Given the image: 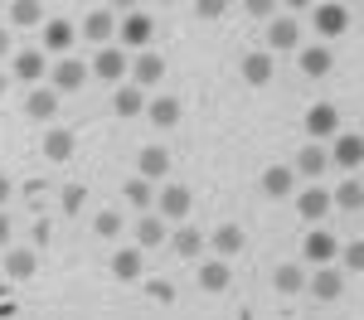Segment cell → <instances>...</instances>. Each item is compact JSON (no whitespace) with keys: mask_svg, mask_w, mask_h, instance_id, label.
<instances>
[{"mask_svg":"<svg viewBox=\"0 0 364 320\" xmlns=\"http://www.w3.org/2000/svg\"><path fill=\"white\" fill-rule=\"evenodd\" d=\"M73 44V25L68 20H49L44 25V49H68Z\"/></svg>","mask_w":364,"mask_h":320,"instance_id":"d6a6232c","label":"cell"},{"mask_svg":"<svg viewBox=\"0 0 364 320\" xmlns=\"http://www.w3.org/2000/svg\"><path fill=\"white\" fill-rule=\"evenodd\" d=\"M122 44H127V49H146V44H151V15H127V20H122Z\"/></svg>","mask_w":364,"mask_h":320,"instance_id":"2e32d148","label":"cell"},{"mask_svg":"<svg viewBox=\"0 0 364 320\" xmlns=\"http://www.w3.org/2000/svg\"><path fill=\"white\" fill-rule=\"evenodd\" d=\"M87 73L92 68H87L83 58H58L54 63V92H78L87 83Z\"/></svg>","mask_w":364,"mask_h":320,"instance_id":"52a82bcc","label":"cell"},{"mask_svg":"<svg viewBox=\"0 0 364 320\" xmlns=\"http://www.w3.org/2000/svg\"><path fill=\"white\" fill-rule=\"evenodd\" d=\"M306 287L316 301H340L345 296V272H336V267H316V272H306Z\"/></svg>","mask_w":364,"mask_h":320,"instance_id":"7a4b0ae2","label":"cell"},{"mask_svg":"<svg viewBox=\"0 0 364 320\" xmlns=\"http://www.w3.org/2000/svg\"><path fill=\"white\" fill-rule=\"evenodd\" d=\"M228 282H233L228 262H204V267H199V287H204V291H224Z\"/></svg>","mask_w":364,"mask_h":320,"instance_id":"4dcf8cb0","label":"cell"},{"mask_svg":"<svg viewBox=\"0 0 364 320\" xmlns=\"http://www.w3.org/2000/svg\"><path fill=\"white\" fill-rule=\"evenodd\" d=\"M25 112L34 116V121H49V116L58 112V92H54V87H29Z\"/></svg>","mask_w":364,"mask_h":320,"instance_id":"5bb4252c","label":"cell"},{"mask_svg":"<svg viewBox=\"0 0 364 320\" xmlns=\"http://www.w3.org/2000/svg\"><path fill=\"white\" fill-rule=\"evenodd\" d=\"M224 10H228L224 0H195V15H204V20H219Z\"/></svg>","mask_w":364,"mask_h":320,"instance_id":"74e56055","label":"cell"},{"mask_svg":"<svg viewBox=\"0 0 364 320\" xmlns=\"http://www.w3.org/2000/svg\"><path fill=\"white\" fill-rule=\"evenodd\" d=\"M5 238H10V219L0 214V243H5Z\"/></svg>","mask_w":364,"mask_h":320,"instance_id":"7bdbcfd3","label":"cell"},{"mask_svg":"<svg viewBox=\"0 0 364 320\" xmlns=\"http://www.w3.org/2000/svg\"><path fill=\"white\" fill-rule=\"evenodd\" d=\"M127 68H132V58L122 54V49H97V58H92V73L102 78V83H122L127 78Z\"/></svg>","mask_w":364,"mask_h":320,"instance_id":"277c9868","label":"cell"},{"mask_svg":"<svg viewBox=\"0 0 364 320\" xmlns=\"http://www.w3.org/2000/svg\"><path fill=\"white\" fill-rule=\"evenodd\" d=\"M336 253H340V238H331V233L316 228V233L306 238V258H311V262H321V267H326V262L336 258Z\"/></svg>","mask_w":364,"mask_h":320,"instance_id":"4316f807","label":"cell"},{"mask_svg":"<svg viewBox=\"0 0 364 320\" xmlns=\"http://www.w3.org/2000/svg\"><path fill=\"white\" fill-rule=\"evenodd\" d=\"M10 54V29H0V58Z\"/></svg>","mask_w":364,"mask_h":320,"instance_id":"60d3db41","label":"cell"},{"mask_svg":"<svg viewBox=\"0 0 364 320\" xmlns=\"http://www.w3.org/2000/svg\"><path fill=\"white\" fill-rule=\"evenodd\" d=\"M83 34L92 39V44H107V39L117 34V15L112 10H92V15L83 20Z\"/></svg>","mask_w":364,"mask_h":320,"instance_id":"d6986e66","label":"cell"},{"mask_svg":"<svg viewBox=\"0 0 364 320\" xmlns=\"http://www.w3.org/2000/svg\"><path fill=\"white\" fill-rule=\"evenodd\" d=\"M5 87H10V78H5V73H0V97H5Z\"/></svg>","mask_w":364,"mask_h":320,"instance_id":"ee69618b","label":"cell"},{"mask_svg":"<svg viewBox=\"0 0 364 320\" xmlns=\"http://www.w3.org/2000/svg\"><path fill=\"white\" fill-rule=\"evenodd\" d=\"M151 296H156V301H175V291H170L166 282H151Z\"/></svg>","mask_w":364,"mask_h":320,"instance_id":"ab89813d","label":"cell"},{"mask_svg":"<svg viewBox=\"0 0 364 320\" xmlns=\"http://www.w3.org/2000/svg\"><path fill=\"white\" fill-rule=\"evenodd\" d=\"M112 112H117V116H136V112H146V92H141L136 83H132V87H117V92H112Z\"/></svg>","mask_w":364,"mask_h":320,"instance_id":"d4e9b609","label":"cell"},{"mask_svg":"<svg viewBox=\"0 0 364 320\" xmlns=\"http://www.w3.org/2000/svg\"><path fill=\"white\" fill-rule=\"evenodd\" d=\"M316 29H321L326 39L345 34V29H350V10H345V5H321V10H316Z\"/></svg>","mask_w":364,"mask_h":320,"instance_id":"9a60e30c","label":"cell"},{"mask_svg":"<svg viewBox=\"0 0 364 320\" xmlns=\"http://www.w3.org/2000/svg\"><path fill=\"white\" fill-rule=\"evenodd\" d=\"M331 204H340L345 214H360V209H364V184L355 180V175H345V184L331 194Z\"/></svg>","mask_w":364,"mask_h":320,"instance_id":"484cf974","label":"cell"},{"mask_svg":"<svg viewBox=\"0 0 364 320\" xmlns=\"http://www.w3.org/2000/svg\"><path fill=\"white\" fill-rule=\"evenodd\" d=\"M166 170H170V155L161 150V145H146V150L136 155V180H146V184H151V180H161Z\"/></svg>","mask_w":364,"mask_h":320,"instance_id":"8fae6325","label":"cell"},{"mask_svg":"<svg viewBox=\"0 0 364 320\" xmlns=\"http://www.w3.org/2000/svg\"><path fill=\"white\" fill-rule=\"evenodd\" d=\"M73 150H78V136H73L68 126H49V131H44V155H49V160H68Z\"/></svg>","mask_w":364,"mask_h":320,"instance_id":"30bf717a","label":"cell"},{"mask_svg":"<svg viewBox=\"0 0 364 320\" xmlns=\"http://www.w3.org/2000/svg\"><path fill=\"white\" fill-rule=\"evenodd\" d=\"M331 170V155L321 150V145H306L301 155H296V165H291V175H306V180H316V175Z\"/></svg>","mask_w":364,"mask_h":320,"instance_id":"ffe728a7","label":"cell"},{"mask_svg":"<svg viewBox=\"0 0 364 320\" xmlns=\"http://www.w3.org/2000/svg\"><path fill=\"white\" fill-rule=\"evenodd\" d=\"M326 155H331V165H345V170H355V165L364 160V141L355 136V131H336V145H331Z\"/></svg>","mask_w":364,"mask_h":320,"instance_id":"ba28073f","label":"cell"},{"mask_svg":"<svg viewBox=\"0 0 364 320\" xmlns=\"http://www.w3.org/2000/svg\"><path fill=\"white\" fill-rule=\"evenodd\" d=\"M39 20H44V5H39V0H15V5H10V25L34 29Z\"/></svg>","mask_w":364,"mask_h":320,"instance_id":"f546056e","label":"cell"},{"mask_svg":"<svg viewBox=\"0 0 364 320\" xmlns=\"http://www.w3.org/2000/svg\"><path fill=\"white\" fill-rule=\"evenodd\" d=\"M136 243H141V248H156V243H166V219H161V214H141Z\"/></svg>","mask_w":364,"mask_h":320,"instance_id":"83f0119b","label":"cell"},{"mask_svg":"<svg viewBox=\"0 0 364 320\" xmlns=\"http://www.w3.org/2000/svg\"><path fill=\"white\" fill-rule=\"evenodd\" d=\"M10 199V180H5V175H0V204Z\"/></svg>","mask_w":364,"mask_h":320,"instance_id":"b9f144b4","label":"cell"},{"mask_svg":"<svg viewBox=\"0 0 364 320\" xmlns=\"http://www.w3.org/2000/svg\"><path fill=\"white\" fill-rule=\"evenodd\" d=\"M170 243H175V253H180V258H199L209 238H204V233H199V228H180V233H175V238H170Z\"/></svg>","mask_w":364,"mask_h":320,"instance_id":"1f68e13d","label":"cell"},{"mask_svg":"<svg viewBox=\"0 0 364 320\" xmlns=\"http://www.w3.org/2000/svg\"><path fill=\"white\" fill-rule=\"evenodd\" d=\"M296 63H301V73H306V78H326V73H331V63H336V54H331V49H301Z\"/></svg>","mask_w":364,"mask_h":320,"instance_id":"603a6c76","label":"cell"},{"mask_svg":"<svg viewBox=\"0 0 364 320\" xmlns=\"http://www.w3.org/2000/svg\"><path fill=\"white\" fill-rule=\"evenodd\" d=\"M92 228L102 233V238H122V228H127V219H122L117 209H102V214L92 219Z\"/></svg>","mask_w":364,"mask_h":320,"instance_id":"836d02e7","label":"cell"},{"mask_svg":"<svg viewBox=\"0 0 364 320\" xmlns=\"http://www.w3.org/2000/svg\"><path fill=\"white\" fill-rule=\"evenodd\" d=\"M146 116H151L156 126H175V121H180V102H175V97H151V102H146Z\"/></svg>","mask_w":364,"mask_h":320,"instance_id":"f1b7e54d","label":"cell"},{"mask_svg":"<svg viewBox=\"0 0 364 320\" xmlns=\"http://www.w3.org/2000/svg\"><path fill=\"white\" fill-rule=\"evenodd\" d=\"M340 262H345V272L355 277V272L364 267V243H345V248H340Z\"/></svg>","mask_w":364,"mask_h":320,"instance_id":"8d00e7d4","label":"cell"},{"mask_svg":"<svg viewBox=\"0 0 364 320\" xmlns=\"http://www.w3.org/2000/svg\"><path fill=\"white\" fill-rule=\"evenodd\" d=\"M127 204H136V209H151V204H156V189H151L146 180H132V184H127Z\"/></svg>","mask_w":364,"mask_h":320,"instance_id":"e575fe53","label":"cell"},{"mask_svg":"<svg viewBox=\"0 0 364 320\" xmlns=\"http://www.w3.org/2000/svg\"><path fill=\"white\" fill-rule=\"evenodd\" d=\"M112 277L117 282H136L141 277V248H117L112 253Z\"/></svg>","mask_w":364,"mask_h":320,"instance_id":"44dd1931","label":"cell"},{"mask_svg":"<svg viewBox=\"0 0 364 320\" xmlns=\"http://www.w3.org/2000/svg\"><path fill=\"white\" fill-rule=\"evenodd\" d=\"M296 44H301V25H296L291 15L267 20V54H277V49H296Z\"/></svg>","mask_w":364,"mask_h":320,"instance_id":"3957f363","label":"cell"},{"mask_svg":"<svg viewBox=\"0 0 364 320\" xmlns=\"http://www.w3.org/2000/svg\"><path fill=\"white\" fill-rule=\"evenodd\" d=\"M291 184H296L291 165H272V170H262V189H267L272 199H287V194H291Z\"/></svg>","mask_w":364,"mask_h":320,"instance_id":"7402d4cb","label":"cell"},{"mask_svg":"<svg viewBox=\"0 0 364 320\" xmlns=\"http://www.w3.org/2000/svg\"><path fill=\"white\" fill-rule=\"evenodd\" d=\"M44 73H49L44 49H20V54H15V78H20V83L39 87V83H44Z\"/></svg>","mask_w":364,"mask_h":320,"instance_id":"5b68a950","label":"cell"},{"mask_svg":"<svg viewBox=\"0 0 364 320\" xmlns=\"http://www.w3.org/2000/svg\"><path fill=\"white\" fill-rule=\"evenodd\" d=\"M272 287L282 296H296V291H306V267H296V262H282L277 272H272Z\"/></svg>","mask_w":364,"mask_h":320,"instance_id":"ac0fdd59","label":"cell"},{"mask_svg":"<svg viewBox=\"0 0 364 320\" xmlns=\"http://www.w3.org/2000/svg\"><path fill=\"white\" fill-rule=\"evenodd\" d=\"M272 68H277V63H272L267 49H252V54L243 58V78H248L252 87H267V83H272Z\"/></svg>","mask_w":364,"mask_h":320,"instance_id":"9c48e42d","label":"cell"},{"mask_svg":"<svg viewBox=\"0 0 364 320\" xmlns=\"http://www.w3.org/2000/svg\"><path fill=\"white\" fill-rule=\"evenodd\" d=\"M5 272H10L15 282H29V277L39 272V253H34V248H10V253H5Z\"/></svg>","mask_w":364,"mask_h":320,"instance_id":"7c38bea8","label":"cell"},{"mask_svg":"<svg viewBox=\"0 0 364 320\" xmlns=\"http://www.w3.org/2000/svg\"><path fill=\"white\" fill-rule=\"evenodd\" d=\"M83 204H87V189H83V184H68V189H63V204H58V209H63L68 219H78V209H83Z\"/></svg>","mask_w":364,"mask_h":320,"instance_id":"d590c367","label":"cell"},{"mask_svg":"<svg viewBox=\"0 0 364 320\" xmlns=\"http://www.w3.org/2000/svg\"><path fill=\"white\" fill-rule=\"evenodd\" d=\"M190 209H195V194H190L185 184H166V189L156 194V214H161L166 224H185Z\"/></svg>","mask_w":364,"mask_h":320,"instance_id":"6da1fadb","label":"cell"},{"mask_svg":"<svg viewBox=\"0 0 364 320\" xmlns=\"http://www.w3.org/2000/svg\"><path fill=\"white\" fill-rule=\"evenodd\" d=\"M326 209H331V194H326V189H316V184H311L306 194L296 199V214H301L306 224H316V219H326Z\"/></svg>","mask_w":364,"mask_h":320,"instance_id":"cb8c5ba5","label":"cell"},{"mask_svg":"<svg viewBox=\"0 0 364 320\" xmlns=\"http://www.w3.org/2000/svg\"><path fill=\"white\" fill-rule=\"evenodd\" d=\"M209 248L219 253V262L238 258V253H243V228H238V224H224V228H219L214 238H209Z\"/></svg>","mask_w":364,"mask_h":320,"instance_id":"e0dca14e","label":"cell"},{"mask_svg":"<svg viewBox=\"0 0 364 320\" xmlns=\"http://www.w3.org/2000/svg\"><path fill=\"white\" fill-rule=\"evenodd\" d=\"M306 131L311 136H336L340 131V112L331 107V102H316V107L306 112Z\"/></svg>","mask_w":364,"mask_h":320,"instance_id":"4fadbf2b","label":"cell"},{"mask_svg":"<svg viewBox=\"0 0 364 320\" xmlns=\"http://www.w3.org/2000/svg\"><path fill=\"white\" fill-rule=\"evenodd\" d=\"M248 15H257V20H272V0H248Z\"/></svg>","mask_w":364,"mask_h":320,"instance_id":"f35d334b","label":"cell"},{"mask_svg":"<svg viewBox=\"0 0 364 320\" xmlns=\"http://www.w3.org/2000/svg\"><path fill=\"white\" fill-rule=\"evenodd\" d=\"M132 78H136V87H156L166 78V58L156 54V49H141V54L132 58Z\"/></svg>","mask_w":364,"mask_h":320,"instance_id":"8992f818","label":"cell"}]
</instances>
